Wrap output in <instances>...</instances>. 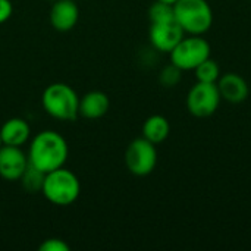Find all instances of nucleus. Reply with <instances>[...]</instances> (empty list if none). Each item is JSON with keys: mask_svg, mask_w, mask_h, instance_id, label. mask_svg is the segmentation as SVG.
I'll use <instances>...</instances> for the list:
<instances>
[{"mask_svg": "<svg viewBox=\"0 0 251 251\" xmlns=\"http://www.w3.org/2000/svg\"><path fill=\"white\" fill-rule=\"evenodd\" d=\"M29 165L49 174L65 166L69 156V146L62 134L53 129H46L31 140L28 149Z\"/></svg>", "mask_w": 251, "mask_h": 251, "instance_id": "f257e3e1", "label": "nucleus"}, {"mask_svg": "<svg viewBox=\"0 0 251 251\" xmlns=\"http://www.w3.org/2000/svg\"><path fill=\"white\" fill-rule=\"evenodd\" d=\"M41 106L47 115L57 121L71 122L79 116V96L65 82L50 84L43 91Z\"/></svg>", "mask_w": 251, "mask_h": 251, "instance_id": "f03ea898", "label": "nucleus"}, {"mask_svg": "<svg viewBox=\"0 0 251 251\" xmlns=\"http://www.w3.org/2000/svg\"><path fill=\"white\" fill-rule=\"evenodd\" d=\"M41 194L51 204L66 207L78 200L81 194V182L72 171L62 166L46 174Z\"/></svg>", "mask_w": 251, "mask_h": 251, "instance_id": "7ed1b4c3", "label": "nucleus"}, {"mask_svg": "<svg viewBox=\"0 0 251 251\" xmlns=\"http://www.w3.org/2000/svg\"><path fill=\"white\" fill-rule=\"evenodd\" d=\"M174 15L185 34L203 35L213 24V10L207 0H176Z\"/></svg>", "mask_w": 251, "mask_h": 251, "instance_id": "20e7f679", "label": "nucleus"}, {"mask_svg": "<svg viewBox=\"0 0 251 251\" xmlns=\"http://www.w3.org/2000/svg\"><path fill=\"white\" fill-rule=\"evenodd\" d=\"M212 47L201 35L184 37L169 53L171 63L181 71H194L201 62L210 57Z\"/></svg>", "mask_w": 251, "mask_h": 251, "instance_id": "39448f33", "label": "nucleus"}, {"mask_svg": "<svg viewBox=\"0 0 251 251\" xmlns=\"http://www.w3.org/2000/svg\"><path fill=\"white\" fill-rule=\"evenodd\" d=\"M126 169L135 176L150 175L157 165V150L153 143L144 137L132 140L125 150Z\"/></svg>", "mask_w": 251, "mask_h": 251, "instance_id": "423d86ee", "label": "nucleus"}, {"mask_svg": "<svg viewBox=\"0 0 251 251\" xmlns=\"http://www.w3.org/2000/svg\"><path fill=\"white\" fill-rule=\"evenodd\" d=\"M222 97L219 94L218 85L210 82L194 84L187 94V109L196 118H209L212 116L219 104Z\"/></svg>", "mask_w": 251, "mask_h": 251, "instance_id": "0eeeda50", "label": "nucleus"}, {"mask_svg": "<svg viewBox=\"0 0 251 251\" xmlns=\"http://www.w3.org/2000/svg\"><path fill=\"white\" fill-rule=\"evenodd\" d=\"M184 29L179 26L176 19L150 24L149 38L154 50L160 53H171L172 49L184 38Z\"/></svg>", "mask_w": 251, "mask_h": 251, "instance_id": "6e6552de", "label": "nucleus"}, {"mask_svg": "<svg viewBox=\"0 0 251 251\" xmlns=\"http://www.w3.org/2000/svg\"><path fill=\"white\" fill-rule=\"evenodd\" d=\"M28 166V154L22 150V147H0V178L4 181H19Z\"/></svg>", "mask_w": 251, "mask_h": 251, "instance_id": "1a4fd4ad", "label": "nucleus"}, {"mask_svg": "<svg viewBox=\"0 0 251 251\" xmlns=\"http://www.w3.org/2000/svg\"><path fill=\"white\" fill-rule=\"evenodd\" d=\"M79 19V9L75 0H54L50 9V24L59 32L71 31Z\"/></svg>", "mask_w": 251, "mask_h": 251, "instance_id": "9d476101", "label": "nucleus"}, {"mask_svg": "<svg viewBox=\"0 0 251 251\" xmlns=\"http://www.w3.org/2000/svg\"><path fill=\"white\" fill-rule=\"evenodd\" d=\"M216 85L222 100L232 104H240L246 101L250 93L247 81L235 72H228L221 75Z\"/></svg>", "mask_w": 251, "mask_h": 251, "instance_id": "9b49d317", "label": "nucleus"}, {"mask_svg": "<svg viewBox=\"0 0 251 251\" xmlns=\"http://www.w3.org/2000/svg\"><path fill=\"white\" fill-rule=\"evenodd\" d=\"M31 137V126L22 118H10L0 126V140L3 146L22 147Z\"/></svg>", "mask_w": 251, "mask_h": 251, "instance_id": "f8f14e48", "label": "nucleus"}, {"mask_svg": "<svg viewBox=\"0 0 251 251\" xmlns=\"http://www.w3.org/2000/svg\"><path fill=\"white\" fill-rule=\"evenodd\" d=\"M110 107V100L103 91H90L79 97V116L85 119H100Z\"/></svg>", "mask_w": 251, "mask_h": 251, "instance_id": "ddd939ff", "label": "nucleus"}, {"mask_svg": "<svg viewBox=\"0 0 251 251\" xmlns=\"http://www.w3.org/2000/svg\"><path fill=\"white\" fill-rule=\"evenodd\" d=\"M171 134V124L162 115H151L143 124V137L154 146L163 143Z\"/></svg>", "mask_w": 251, "mask_h": 251, "instance_id": "4468645a", "label": "nucleus"}, {"mask_svg": "<svg viewBox=\"0 0 251 251\" xmlns=\"http://www.w3.org/2000/svg\"><path fill=\"white\" fill-rule=\"evenodd\" d=\"M44 178H46V174L43 171L29 165L19 181H21L25 191H28L29 194H34V193H41Z\"/></svg>", "mask_w": 251, "mask_h": 251, "instance_id": "2eb2a0df", "label": "nucleus"}, {"mask_svg": "<svg viewBox=\"0 0 251 251\" xmlns=\"http://www.w3.org/2000/svg\"><path fill=\"white\" fill-rule=\"evenodd\" d=\"M196 78L200 82H210V84H216L219 76H221V68L218 65L216 60H213L212 57L206 59L204 62H201L196 69Z\"/></svg>", "mask_w": 251, "mask_h": 251, "instance_id": "dca6fc26", "label": "nucleus"}, {"mask_svg": "<svg viewBox=\"0 0 251 251\" xmlns=\"http://www.w3.org/2000/svg\"><path fill=\"white\" fill-rule=\"evenodd\" d=\"M171 19H175L174 4L154 0V3L149 7V21H150V24L165 22V21H171Z\"/></svg>", "mask_w": 251, "mask_h": 251, "instance_id": "f3484780", "label": "nucleus"}, {"mask_svg": "<svg viewBox=\"0 0 251 251\" xmlns=\"http://www.w3.org/2000/svg\"><path fill=\"white\" fill-rule=\"evenodd\" d=\"M182 72L178 66H175L174 63H169L166 65L160 74H159V82L166 87V88H172V87H176L181 79H182Z\"/></svg>", "mask_w": 251, "mask_h": 251, "instance_id": "a211bd4d", "label": "nucleus"}, {"mask_svg": "<svg viewBox=\"0 0 251 251\" xmlns=\"http://www.w3.org/2000/svg\"><path fill=\"white\" fill-rule=\"evenodd\" d=\"M40 251H69L71 247L66 241L60 240V238H47L44 240L40 247H38Z\"/></svg>", "mask_w": 251, "mask_h": 251, "instance_id": "6ab92c4d", "label": "nucleus"}, {"mask_svg": "<svg viewBox=\"0 0 251 251\" xmlns=\"http://www.w3.org/2000/svg\"><path fill=\"white\" fill-rule=\"evenodd\" d=\"M13 13V4L10 0H0V24H4L10 19Z\"/></svg>", "mask_w": 251, "mask_h": 251, "instance_id": "aec40b11", "label": "nucleus"}, {"mask_svg": "<svg viewBox=\"0 0 251 251\" xmlns=\"http://www.w3.org/2000/svg\"><path fill=\"white\" fill-rule=\"evenodd\" d=\"M159 1H165V3H169V4H174L176 0H159Z\"/></svg>", "mask_w": 251, "mask_h": 251, "instance_id": "412c9836", "label": "nucleus"}, {"mask_svg": "<svg viewBox=\"0 0 251 251\" xmlns=\"http://www.w3.org/2000/svg\"><path fill=\"white\" fill-rule=\"evenodd\" d=\"M1 146H3V144H1V140H0V147H1Z\"/></svg>", "mask_w": 251, "mask_h": 251, "instance_id": "4be33fe9", "label": "nucleus"}, {"mask_svg": "<svg viewBox=\"0 0 251 251\" xmlns=\"http://www.w3.org/2000/svg\"><path fill=\"white\" fill-rule=\"evenodd\" d=\"M0 216H1V210H0Z\"/></svg>", "mask_w": 251, "mask_h": 251, "instance_id": "5701e85b", "label": "nucleus"}]
</instances>
